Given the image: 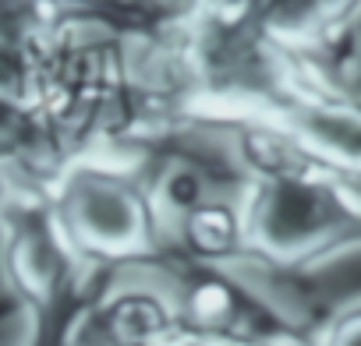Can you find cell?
I'll list each match as a JSON object with an SVG mask.
<instances>
[{"mask_svg": "<svg viewBox=\"0 0 361 346\" xmlns=\"http://www.w3.org/2000/svg\"><path fill=\"white\" fill-rule=\"evenodd\" d=\"M231 131L248 169V269L269 279H301L361 248V181L319 162L273 127Z\"/></svg>", "mask_w": 361, "mask_h": 346, "instance_id": "6da1fadb", "label": "cell"}, {"mask_svg": "<svg viewBox=\"0 0 361 346\" xmlns=\"http://www.w3.org/2000/svg\"><path fill=\"white\" fill-rule=\"evenodd\" d=\"M50 205L75 251L96 269L117 272L145 265L163 251L131 148L71 159L50 184Z\"/></svg>", "mask_w": 361, "mask_h": 346, "instance_id": "7a4b0ae2", "label": "cell"}, {"mask_svg": "<svg viewBox=\"0 0 361 346\" xmlns=\"http://www.w3.org/2000/svg\"><path fill=\"white\" fill-rule=\"evenodd\" d=\"M248 124L280 131L319 162L361 181V96L336 78L329 60L298 53L283 92Z\"/></svg>", "mask_w": 361, "mask_h": 346, "instance_id": "3957f363", "label": "cell"}, {"mask_svg": "<svg viewBox=\"0 0 361 346\" xmlns=\"http://www.w3.org/2000/svg\"><path fill=\"white\" fill-rule=\"evenodd\" d=\"M252 22L273 46L329 60L361 29V0H252Z\"/></svg>", "mask_w": 361, "mask_h": 346, "instance_id": "277c9868", "label": "cell"}, {"mask_svg": "<svg viewBox=\"0 0 361 346\" xmlns=\"http://www.w3.org/2000/svg\"><path fill=\"white\" fill-rule=\"evenodd\" d=\"M312 346H361V300L315 321Z\"/></svg>", "mask_w": 361, "mask_h": 346, "instance_id": "5b68a950", "label": "cell"}, {"mask_svg": "<svg viewBox=\"0 0 361 346\" xmlns=\"http://www.w3.org/2000/svg\"><path fill=\"white\" fill-rule=\"evenodd\" d=\"M357 32H361V29H357Z\"/></svg>", "mask_w": 361, "mask_h": 346, "instance_id": "8992f818", "label": "cell"}]
</instances>
